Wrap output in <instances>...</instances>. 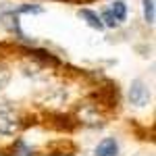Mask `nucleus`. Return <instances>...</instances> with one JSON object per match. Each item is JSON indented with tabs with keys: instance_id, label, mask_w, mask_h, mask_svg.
<instances>
[{
	"instance_id": "f257e3e1",
	"label": "nucleus",
	"mask_w": 156,
	"mask_h": 156,
	"mask_svg": "<svg viewBox=\"0 0 156 156\" xmlns=\"http://www.w3.org/2000/svg\"><path fill=\"white\" fill-rule=\"evenodd\" d=\"M19 129H21L19 117L9 108H0V133L2 135H15Z\"/></svg>"
},
{
	"instance_id": "f03ea898",
	"label": "nucleus",
	"mask_w": 156,
	"mask_h": 156,
	"mask_svg": "<svg viewBox=\"0 0 156 156\" xmlns=\"http://www.w3.org/2000/svg\"><path fill=\"white\" fill-rule=\"evenodd\" d=\"M129 100L135 106H144L148 102V90H146V85L140 79H135L131 83V87H129Z\"/></svg>"
},
{
	"instance_id": "7ed1b4c3",
	"label": "nucleus",
	"mask_w": 156,
	"mask_h": 156,
	"mask_svg": "<svg viewBox=\"0 0 156 156\" xmlns=\"http://www.w3.org/2000/svg\"><path fill=\"white\" fill-rule=\"evenodd\" d=\"M119 154V146L112 137H104L96 148V156H117Z\"/></svg>"
},
{
	"instance_id": "20e7f679",
	"label": "nucleus",
	"mask_w": 156,
	"mask_h": 156,
	"mask_svg": "<svg viewBox=\"0 0 156 156\" xmlns=\"http://www.w3.org/2000/svg\"><path fill=\"white\" fill-rule=\"evenodd\" d=\"M79 17H81L90 27H94V29H98V31L104 29V23H102V19L98 17V12L90 11V9H81V11H79Z\"/></svg>"
},
{
	"instance_id": "39448f33",
	"label": "nucleus",
	"mask_w": 156,
	"mask_h": 156,
	"mask_svg": "<svg viewBox=\"0 0 156 156\" xmlns=\"http://www.w3.org/2000/svg\"><path fill=\"white\" fill-rule=\"evenodd\" d=\"M110 12L115 15V19H117L119 23H123V21L127 19V6H125V2H121V0H117V2L112 4Z\"/></svg>"
},
{
	"instance_id": "423d86ee",
	"label": "nucleus",
	"mask_w": 156,
	"mask_h": 156,
	"mask_svg": "<svg viewBox=\"0 0 156 156\" xmlns=\"http://www.w3.org/2000/svg\"><path fill=\"white\" fill-rule=\"evenodd\" d=\"M154 0H144V19L146 23H154Z\"/></svg>"
},
{
	"instance_id": "0eeeda50",
	"label": "nucleus",
	"mask_w": 156,
	"mask_h": 156,
	"mask_svg": "<svg viewBox=\"0 0 156 156\" xmlns=\"http://www.w3.org/2000/svg\"><path fill=\"white\" fill-rule=\"evenodd\" d=\"M100 19H102V23H104V27H117V25H119V21L115 19V15L110 12V9L102 12V17H100Z\"/></svg>"
},
{
	"instance_id": "6e6552de",
	"label": "nucleus",
	"mask_w": 156,
	"mask_h": 156,
	"mask_svg": "<svg viewBox=\"0 0 156 156\" xmlns=\"http://www.w3.org/2000/svg\"><path fill=\"white\" fill-rule=\"evenodd\" d=\"M9 79H11V75H9V71H6L4 67H0V87H4V85L9 83Z\"/></svg>"
},
{
	"instance_id": "1a4fd4ad",
	"label": "nucleus",
	"mask_w": 156,
	"mask_h": 156,
	"mask_svg": "<svg viewBox=\"0 0 156 156\" xmlns=\"http://www.w3.org/2000/svg\"><path fill=\"white\" fill-rule=\"evenodd\" d=\"M17 15H19V12H42V6H29V4H27V6H21V9H17Z\"/></svg>"
}]
</instances>
